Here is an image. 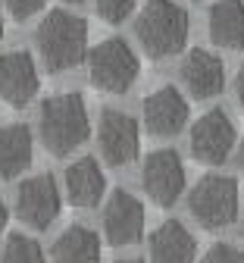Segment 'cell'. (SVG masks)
<instances>
[{
    "mask_svg": "<svg viewBox=\"0 0 244 263\" xmlns=\"http://www.w3.org/2000/svg\"><path fill=\"white\" fill-rule=\"evenodd\" d=\"M88 107L82 101V94L66 91V94H53L41 104L38 113V135L41 144L53 154V157H66L76 147H82L88 141Z\"/></svg>",
    "mask_w": 244,
    "mask_h": 263,
    "instance_id": "cell-1",
    "label": "cell"
},
{
    "mask_svg": "<svg viewBox=\"0 0 244 263\" xmlns=\"http://www.w3.org/2000/svg\"><path fill=\"white\" fill-rule=\"evenodd\" d=\"M0 263H44V251L34 238H28L22 232H13L4 245Z\"/></svg>",
    "mask_w": 244,
    "mask_h": 263,
    "instance_id": "cell-19",
    "label": "cell"
},
{
    "mask_svg": "<svg viewBox=\"0 0 244 263\" xmlns=\"http://www.w3.org/2000/svg\"><path fill=\"white\" fill-rule=\"evenodd\" d=\"M151 263H194L197 257V241L179 219H166L163 226L154 229L147 241Z\"/></svg>",
    "mask_w": 244,
    "mask_h": 263,
    "instance_id": "cell-14",
    "label": "cell"
},
{
    "mask_svg": "<svg viewBox=\"0 0 244 263\" xmlns=\"http://www.w3.org/2000/svg\"><path fill=\"white\" fill-rule=\"evenodd\" d=\"M94 10L103 22H110V25H119L132 16L135 10V0H94Z\"/></svg>",
    "mask_w": 244,
    "mask_h": 263,
    "instance_id": "cell-20",
    "label": "cell"
},
{
    "mask_svg": "<svg viewBox=\"0 0 244 263\" xmlns=\"http://www.w3.org/2000/svg\"><path fill=\"white\" fill-rule=\"evenodd\" d=\"M191 157L200 166H222L235 147V125L226 110H207L194 125H191Z\"/></svg>",
    "mask_w": 244,
    "mask_h": 263,
    "instance_id": "cell-6",
    "label": "cell"
},
{
    "mask_svg": "<svg viewBox=\"0 0 244 263\" xmlns=\"http://www.w3.org/2000/svg\"><path fill=\"white\" fill-rule=\"evenodd\" d=\"M235 94H238V104L244 110V63H241V69H238V82H235Z\"/></svg>",
    "mask_w": 244,
    "mask_h": 263,
    "instance_id": "cell-23",
    "label": "cell"
},
{
    "mask_svg": "<svg viewBox=\"0 0 244 263\" xmlns=\"http://www.w3.org/2000/svg\"><path fill=\"white\" fill-rule=\"evenodd\" d=\"M7 207H4V201H0V235H4V229H7Z\"/></svg>",
    "mask_w": 244,
    "mask_h": 263,
    "instance_id": "cell-24",
    "label": "cell"
},
{
    "mask_svg": "<svg viewBox=\"0 0 244 263\" xmlns=\"http://www.w3.org/2000/svg\"><path fill=\"white\" fill-rule=\"evenodd\" d=\"M0 38H4V13H0Z\"/></svg>",
    "mask_w": 244,
    "mask_h": 263,
    "instance_id": "cell-26",
    "label": "cell"
},
{
    "mask_svg": "<svg viewBox=\"0 0 244 263\" xmlns=\"http://www.w3.org/2000/svg\"><path fill=\"white\" fill-rule=\"evenodd\" d=\"M34 44L50 72L76 69L88 53V25L66 10H50L34 31Z\"/></svg>",
    "mask_w": 244,
    "mask_h": 263,
    "instance_id": "cell-3",
    "label": "cell"
},
{
    "mask_svg": "<svg viewBox=\"0 0 244 263\" xmlns=\"http://www.w3.org/2000/svg\"><path fill=\"white\" fill-rule=\"evenodd\" d=\"M60 188L53 182V176L41 173V176H31L25 182H19L16 188V219L22 226H31L44 232V229L60 216Z\"/></svg>",
    "mask_w": 244,
    "mask_h": 263,
    "instance_id": "cell-8",
    "label": "cell"
},
{
    "mask_svg": "<svg viewBox=\"0 0 244 263\" xmlns=\"http://www.w3.org/2000/svg\"><path fill=\"white\" fill-rule=\"evenodd\" d=\"M141 119L144 128L154 138H176L182 135V128L188 125V101L179 88L163 85L151 91L141 104Z\"/></svg>",
    "mask_w": 244,
    "mask_h": 263,
    "instance_id": "cell-10",
    "label": "cell"
},
{
    "mask_svg": "<svg viewBox=\"0 0 244 263\" xmlns=\"http://www.w3.org/2000/svg\"><path fill=\"white\" fill-rule=\"evenodd\" d=\"M207 35L222 50L244 47V0H219L207 13Z\"/></svg>",
    "mask_w": 244,
    "mask_h": 263,
    "instance_id": "cell-16",
    "label": "cell"
},
{
    "mask_svg": "<svg viewBox=\"0 0 244 263\" xmlns=\"http://www.w3.org/2000/svg\"><path fill=\"white\" fill-rule=\"evenodd\" d=\"M116 263H141V260H116Z\"/></svg>",
    "mask_w": 244,
    "mask_h": 263,
    "instance_id": "cell-27",
    "label": "cell"
},
{
    "mask_svg": "<svg viewBox=\"0 0 244 263\" xmlns=\"http://www.w3.org/2000/svg\"><path fill=\"white\" fill-rule=\"evenodd\" d=\"M63 4H82V0H63Z\"/></svg>",
    "mask_w": 244,
    "mask_h": 263,
    "instance_id": "cell-28",
    "label": "cell"
},
{
    "mask_svg": "<svg viewBox=\"0 0 244 263\" xmlns=\"http://www.w3.org/2000/svg\"><path fill=\"white\" fill-rule=\"evenodd\" d=\"M103 191H107V179H103V170L97 166L94 157H82L66 170V197L72 207H97Z\"/></svg>",
    "mask_w": 244,
    "mask_h": 263,
    "instance_id": "cell-15",
    "label": "cell"
},
{
    "mask_svg": "<svg viewBox=\"0 0 244 263\" xmlns=\"http://www.w3.org/2000/svg\"><path fill=\"white\" fill-rule=\"evenodd\" d=\"M41 88V79H38V66H34L31 53L28 50H10L0 57V97L22 110L34 101V94Z\"/></svg>",
    "mask_w": 244,
    "mask_h": 263,
    "instance_id": "cell-12",
    "label": "cell"
},
{
    "mask_svg": "<svg viewBox=\"0 0 244 263\" xmlns=\"http://www.w3.org/2000/svg\"><path fill=\"white\" fill-rule=\"evenodd\" d=\"M188 213L210 232L232 226L238 219V182L229 176H203L188 191Z\"/></svg>",
    "mask_w": 244,
    "mask_h": 263,
    "instance_id": "cell-5",
    "label": "cell"
},
{
    "mask_svg": "<svg viewBox=\"0 0 244 263\" xmlns=\"http://www.w3.org/2000/svg\"><path fill=\"white\" fill-rule=\"evenodd\" d=\"M31 128L22 122L0 125V179H16L31 166Z\"/></svg>",
    "mask_w": 244,
    "mask_h": 263,
    "instance_id": "cell-17",
    "label": "cell"
},
{
    "mask_svg": "<svg viewBox=\"0 0 244 263\" xmlns=\"http://www.w3.org/2000/svg\"><path fill=\"white\" fill-rule=\"evenodd\" d=\"M97 147L110 166H128L138 157V151H141L138 122L116 107H103L100 122H97Z\"/></svg>",
    "mask_w": 244,
    "mask_h": 263,
    "instance_id": "cell-7",
    "label": "cell"
},
{
    "mask_svg": "<svg viewBox=\"0 0 244 263\" xmlns=\"http://www.w3.org/2000/svg\"><path fill=\"white\" fill-rule=\"evenodd\" d=\"M85 60H88L91 85L103 94H125L135 85L138 72H141V63H138L135 50L122 38L100 41L94 50L85 53Z\"/></svg>",
    "mask_w": 244,
    "mask_h": 263,
    "instance_id": "cell-4",
    "label": "cell"
},
{
    "mask_svg": "<svg viewBox=\"0 0 244 263\" xmlns=\"http://www.w3.org/2000/svg\"><path fill=\"white\" fill-rule=\"evenodd\" d=\"M135 35L151 60L176 57L188 44V13L176 0H144L135 19Z\"/></svg>",
    "mask_w": 244,
    "mask_h": 263,
    "instance_id": "cell-2",
    "label": "cell"
},
{
    "mask_svg": "<svg viewBox=\"0 0 244 263\" xmlns=\"http://www.w3.org/2000/svg\"><path fill=\"white\" fill-rule=\"evenodd\" d=\"M50 263H100V238L88 226H69L50 248Z\"/></svg>",
    "mask_w": 244,
    "mask_h": 263,
    "instance_id": "cell-18",
    "label": "cell"
},
{
    "mask_svg": "<svg viewBox=\"0 0 244 263\" xmlns=\"http://www.w3.org/2000/svg\"><path fill=\"white\" fill-rule=\"evenodd\" d=\"M141 185H144V194L157 207H172L185 191L182 157L176 151H169V147L147 154L144 166H141Z\"/></svg>",
    "mask_w": 244,
    "mask_h": 263,
    "instance_id": "cell-9",
    "label": "cell"
},
{
    "mask_svg": "<svg viewBox=\"0 0 244 263\" xmlns=\"http://www.w3.org/2000/svg\"><path fill=\"white\" fill-rule=\"evenodd\" d=\"M179 79L194 101H210V97H216L226 88V66L216 53L194 47L179 63Z\"/></svg>",
    "mask_w": 244,
    "mask_h": 263,
    "instance_id": "cell-13",
    "label": "cell"
},
{
    "mask_svg": "<svg viewBox=\"0 0 244 263\" xmlns=\"http://www.w3.org/2000/svg\"><path fill=\"white\" fill-rule=\"evenodd\" d=\"M238 170L244 173V141H241V147H238Z\"/></svg>",
    "mask_w": 244,
    "mask_h": 263,
    "instance_id": "cell-25",
    "label": "cell"
},
{
    "mask_svg": "<svg viewBox=\"0 0 244 263\" xmlns=\"http://www.w3.org/2000/svg\"><path fill=\"white\" fill-rule=\"evenodd\" d=\"M241 235H244V216H241Z\"/></svg>",
    "mask_w": 244,
    "mask_h": 263,
    "instance_id": "cell-29",
    "label": "cell"
},
{
    "mask_svg": "<svg viewBox=\"0 0 244 263\" xmlns=\"http://www.w3.org/2000/svg\"><path fill=\"white\" fill-rule=\"evenodd\" d=\"M4 4H7V13L16 22H25V19H31L34 13L44 7V0H4Z\"/></svg>",
    "mask_w": 244,
    "mask_h": 263,
    "instance_id": "cell-22",
    "label": "cell"
},
{
    "mask_svg": "<svg viewBox=\"0 0 244 263\" xmlns=\"http://www.w3.org/2000/svg\"><path fill=\"white\" fill-rule=\"evenodd\" d=\"M144 232V207L141 201L125 191V188H116L110 194L107 207H103V238L116 248H125V245H135Z\"/></svg>",
    "mask_w": 244,
    "mask_h": 263,
    "instance_id": "cell-11",
    "label": "cell"
},
{
    "mask_svg": "<svg viewBox=\"0 0 244 263\" xmlns=\"http://www.w3.org/2000/svg\"><path fill=\"white\" fill-rule=\"evenodd\" d=\"M200 263H244V251L229 245V241H216L210 251L200 257Z\"/></svg>",
    "mask_w": 244,
    "mask_h": 263,
    "instance_id": "cell-21",
    "label": "cell"
}]
</instances>
